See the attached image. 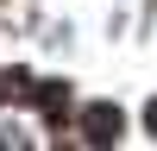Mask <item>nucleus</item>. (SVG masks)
Segmentation results:
<instances>
[{"label":"nucleus","instance_id":"nucleus-1","mask_svg":"<svg viewBox=\"0 0 157 151\" xmlns=\"http://www.w3.org/2000/svg\"><path fill=\"white\" fill-rule=\"evenodd\" d=\"M113 132H120V113L101 107V113H94V138H113Z\"/></svg>","mask_w":157,"mask_h":151}]
</instances>
